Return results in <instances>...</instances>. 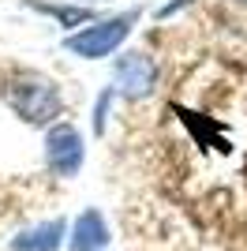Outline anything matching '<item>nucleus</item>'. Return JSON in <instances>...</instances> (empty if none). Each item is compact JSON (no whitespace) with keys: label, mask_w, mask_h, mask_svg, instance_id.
Returning a JSON list of instances; mask_svg holds the SVG:
<instances>
[{"label":"nucleus","mask_w":247,"mask_h":251,"mask_svg":"<svg viewBox=\"0 0 247 251\" xmlns=\"http://www.w3.org/2000/svg\"><path fill=\"white\" fill-rule=\"evenodd\" d=\"M68 236V225L64 218L56 221H41V225H30V229H23L15 240H11V251H56Z\"/></svg>","instance_id":"nucleus-6"},{"label":"nucleus","mask_w":247,"mask_h":251,"mask_svg":"<svg viewBox=\"0 0 247 251\" xmlns=\"http://www.w3.org/2000/svg\"><path fill=\"white\" fill-rule=\"evenodd\" d=\"M109 101H113V90H105V94L98 98V109H94V131H98V135L105 131V116H109Z\"/></svg>","instance_id":"nucleus-8"},{"label":"nucleus","mask_w":247,"mask_h":251,"mask_svg":"<svg viewBox=\"0 0 247 251\" xmlns=\"http://www.w3.org/2000/svg\"><path fill=\"white\" fill-rule=\"evenodd\" d=\"M154 83H157V68L146 52H124V56H116V90L124 98L139 101V98H146L154 90Z\"/></svg>","instance_id":"nucleus-4"},{"label":"nucleus","mask_w":247,"mask_h":251,"mask_svg":"<svg viewBox=\"0 0 247 251\" xmlns=\"http://www.w3.org/2000/svg\"><path fill=\"white\" fill-rule=\"evenodd\" d=\"M45 157L56 176H75L82 169V135L72 124H56L45 135Z\"/></svg>","instance_id":"nucleus-3"},{"label":"nucleus","mask_w":247,"mask_h":251,"mask_svg":"<svg viewBox=\"0 0 247 251\" xmlns=\"http://www.w3.org/2000/svg\"><path fill=\"white\" fill-rule=\"evenodd\" d=\"M184 4H191V0H173V4H165V8L157 11V15L165 19V15H173V11H176V8H184Z\"/></svg>","instance_id":"nucleus-9"},{"label":"nucleus","mask_w":247,"mask_h":251,"mask_svg":"<svg viewBox=\"0 0 247 251\" xmlns=\"http://www.w3.org/2000/svg\"><path fill=\"white\" fill-rule=\"evenodd\" d=\"M82 4H86V0H82Z\"/></svg>","instance_id":"nucleus-11"},{"label":"nucleus","mask_w":247,"mask_h":251,"mask_svg":"<svg viewBox=\"0 0 247 251\" xmlns=\"http://www.w3.org/2000/svg\"><path fill=\"white\" fill-rule=\"evenodd\" d=\"M240 4H247V0H240Z\"/></svg>","instance_id":"nucleus-10"},{"label":"nucleus","mask_w":247,"mask_h":251,"mask_svg":"<svg viewBox=\"0 0 247 251\" xmlns=\"http://www.w3.org/2000/svg\"><path fill=\"white\" fill-rule=\"evenodd\" d=\"M131 23H135V11H127L120 19H105V23H94V26H82L79 34H68L64 49L82 56V60H101V56L116 52V45L131 34Z\"/></svg>","instance_id":"nucleus-2"},{"label":"nucleus","mask_w":247,"mask_h":251,"mask_svg":"<svg viewBox=\"0 0 247 251\" xmlns=\"http://www.w3.org/2000/svg\"><path fill=\"white\" fill-rule=\"evenodd\" d=\"M4 98L26 124H49L60 116V90L38 72H15L4 83Z\"/></svg>","instance_id":"nucleus-1"},{"label":"nucleus","mask_w":247,"mask_h":251,"mask_svg":"<svg viewBox=\"0 0 247 251\" xmlns=\"http://www.w3.org/2000/svg\"><path fill=\"white\" fill-rule=\"evenodd\" d=\"M38 8L56 15L60 26H86V23H90V8H56V4H38Z\"/></svg>","instance_id":"nucleus-7"},{"label":"nucleus","mask_w":247,"mask_h":251,"mask_svg":"<svg viewBox=\"0 0 247 251\" xmlns=\"http://www.w3.org/2000/svg\"><path fill=\"white\" fill-rule=\"evenodd\" d=\"M68 236H72V240H68L72 251H101L105 244H109V225H105L101 210H82Z\"/></svg>","instance_id":"nucleus-5"}]
</instances>
